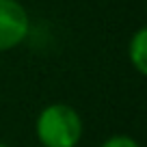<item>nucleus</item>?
Segmentation results:
<instances>
[{
	"instance_id": "obj_1",
	"label": "nucleus",
	"mask_w": 147,
	"mask_h": 147,
	"mask_svg": "<svg viewBox=\"0 0 147 147\" xmlns=\"http://www.w3.org/2000/svg\"><path fill=\"white\" fill-rule=\"evenodd\" d=\"M84 123L80 113L65 102H52L39 110L35 136L41 147H78Z\"/></svg>"
},
{
	"instance_id": "obj_2",
	"label": "nucleus",
	"mask_w": 147,
	"mask_h": 147,
	"mask_svg": "<svg viewBox=\"0 0 147 147\" xmlns=\"http://www.w3.org/2000/svg\"><path fill=\"white\" fill-rule=\"evenodd\" d=\"M30 35V15L20 0H0V52L15 50Z\"/></svg>"
},
{
	"instance_id": "obj_3",
	"label": "nucleus",
	"mask_w": 147,
	"mask_h": 147,
	"mask_svg": "<svg viewBox=\"0 0 147 147\" xmlns=\"http://www.w3.org/2000/svg\"><path fill=\"white\" fill-rule=\"evenodd\" d=\"M128 59L130 65L134 67V71L138 76L147 74V28L141 26L132 32L128 41Z\"/></svg>"
},
{
	"instance_id": "obj_4",
	"label": "nucleus",
	"mask_w": 147,
	"mask_h": 147,
	"mask_svg": "<svg viewBox=\"0 0 147 147\" xmlns=\"http://www.w3.org/2000/svg\"><path fill=\"white\" fill-rule=\"evenodd\" d=\"M100 147H141V145L130 134H113V136H106L100 143Z\"/></svg>"
},
{
	"instance_id": "obj_5",
	"label": "nucleus",
	"mask_w": 147,
	"mask_h": 147,
	"mask_svg": "<svg viewBox=\"0 0 147 147\" xmlns=\"http://www.w3.org/2000/svg\"><path fill=\"white\" fill-rule=\"evenodd\" d=\"M0 147H9V145H7V143H2V141H0Z\"/></svg>"
}]
</instances>
